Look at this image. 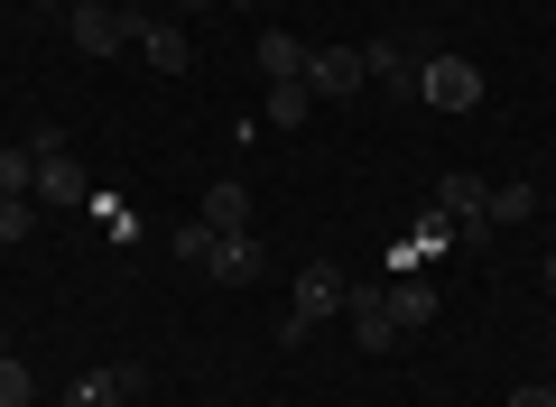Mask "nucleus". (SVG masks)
<instances>
[{"mask_svg": "<svg viewBox=\"0 0 556 407\" xmlns=\"http://www.w3.org/2000/svg\"><path fill=\"white\" fill-rule=\"evenodd\" d=\"M343 288H353V278H343L334 259H306V269H298V306H288L278 343H306V333H316L325 315H343Z\"/></svg>", "mask_w": 556, "mask_h": 407, "instance_id": "obj_1", "label": "nucleus"}, {"mask_svg": "<svg viewBox=\"0 0 556 407\" xmlns=\"http://www.w3.org/2000/svg\"><path fill=\"white\" fill-rule=\"evenodd\" d=\"M417 102L427 112H482V65L473 56H417Z\"/></svg>", "mask_w": 556, "mask_h": 407, "instance_id": "obj_2", "label": "nucleus"}, {"mask_svg": "<svg viewBox=\"0 0 556 407\" xmlns=\"http://www.w3.org/2000/svg\"><path fill=\"white\" fill-rule=\"evenodd\" d=\"M306 93L316 102H353L362 84H371V65H362V47H306Z\"/></svg>", "mask_w": 556, "mask_h": 407, "instance_id": "obj_3", "label": "nucleus"}, {"mask_svg": "<svg viewBox=\"0 0 556 407\" xmlns=\"http://www.w3.org/2000/svg\"><path fill=\"white\" fill-rule=\"evenodd\" d=\"M343 315H353V343H362V352H390V343H399L390 278H353V288H343Z\"/></svg>", "mask_w": 556, "mask_h": 407, "instance_id": "obj_4", "label": "nucleus"}, {"mask_svg": "<svg viewBox=\"0 0 556 407\" xmlns=\"http://www.w3.org/2000/svg\"><path fill=\"white\" fill-rule=\"evenodd\" d=\"M65 38H75L84 56H121V47L139 38V20H130V10H112V0H102V10H65Z\"/></svg>", "mask_w": 556, "mask_h": 407, "instance_id": "obj_5", "label": "nucleus"}, {"mask_svg": "<svg viewBox=\"0 0 556 407\" xmlns=\"http://www.w3.org/2000/svg\"><path fill=\"white\" fill-rule=\"evenodd\" d=\"M204 278H223V288H241V278H269V251H260L251 232H214V241H204Z\"/></svg>", "mask_w": 556, "mask_h": 407, "instance_id": "obj_6", "label": "nucleus"}, {"mask_svg": "<svg viewBox=\"0 0 556 407\" xmlns=\"http://www.w3.org/2000/svg\"><path fill=\"white\" fill-rule=\"evenodd\" d=\"M139 389H149V370H139V361H112V370H93V380L65 389V407H121V398H139Z\"/></svg>", "mask_w": 556, "mask_h": 407, "instance_id": "obj_7", "label": "nucleus"}, {"mask_svg": "<svg viewBox=\"0 0 556 407\" xmlns=\"http://www.w3.org/2000/svg\"><path fill=\"white\" fill-rule=\"evenodd\" d=\"M204 232H251V186L241 176H223V186H204Z\"/></svg>", "mask_w": 556, "mask_h": 407, "instance_id": "obj_8", "label": "nucleus"}, {"mask_svg": "<svg viewBox=\"0 0 556 407\" xmlns=\"http://www.w3.org/2000/svg\"><path fill=\"white\" fill-rule=\"evenodd\" d=\"M139 56H149V65H159V75H186V28L177 20H139Z\"/></svg>", "mask_w": 556, "mask_h": 407, "instance_id": "obj_9", "label": "nucleus"}, {"mask_svg": "<svg viewBox=\"0 0 556 407\" xmlns=\"http://www.w3.org/2000/svg\"><path fill=\"white\" fill-rule=\"evenodd\" d=\"M437 214L482 222V214H492V186H482V176H437Z\"/></svg>", "mask_w": 556, "mask_h": 407, "instance_id": "obj_10", "label": "nucleus"}, {"mask_svg": "<svg viewBox=\"0 0 556 407\" xmlns=\"http://www.w3.org/2000/svg\"><path fill=\"white\" fill-rule=\"evenodd\" d=\"M390 315H399V333H427L437 325V288L427 278H390Z\"/></svg>", "mask_w": 556, "mask_h": 407, "instance_id": "obj_11", "label": "nucleus"}, {"mask_svg": "<svg viewBox=\"0 0 556 407\" xmlns=\"http://www.w3.org/2000/svg\"><path fill=\"white\" fill-rule=\"evenodd\" d=\"M362 65H371V84H390V93H417V47H362Z\"/></svg>", "mask_w": 556, "mask_h": 407, "instance_id": "obj_12", "label": "nucleus"}, {"mask_svg": "<svg viewBox=\"0 0 556 407\" xmlns=\"http://www.w3.org/2000/svg\"><path fill=\"white\" fill-rule=\"evenodd\" d=\"M260 65H269V84H298V75H306V38L269 28V38H260Z\"/></svg>", "mask_w": 556, "mask_h": 407, "instance_id": "obj_13", "label": "nucleus"}, {"mask_svg": "<svg viewBox=\"0 0 556 407\" xmlns=\"http://www.w3.org/2000/svg\"><path fill=\"white\" fill-rule=\"evenodd\" d=\"M306 112H316V93H306V84H269V130H298Z\"/></svg>", "mask_w": 556, "mask_h": 407, "instance_id": "obj_14", "label": "nucleus"}, {"mask_svg": "<svg viewBox=\"0 0 556 407\" xmlns=\"http://www.w3.org/2000/svg\"><path fill=\"white\" fill-rule=\"evenodd\" d=\"M529 214H547L538 186H492V222H529Z\"/></svg>", "mask_w": 556, "mask_h": 407, "instance_id": "obj_15", "label": "nucleus"}, {"mask_svg": "<svg viewBox=\"0 0 556 407\" xmlns=\"http://www.w3.org/2000/svg\"><path fill=\"white\" fill-rule=\"evenodd\" d=\"M0 407H38V380H28L20 352H0Z\"/></svg>", "mask_w": 556, "mask_h": 407, "instance_id": "obj_16", "label": "nucleus"}, {"mask_svg": "<svg viewBox=\"0 0 556 407\" xmlns=\"http://www.w3.org/2000/svg\"><path fill=\"white\" fill-rule=\"evenodd\" d=\"M38 186V149H0V194H28Z\"/></svg>", "mask_w": 556, "mask_h": 407, "instance_id": "obj_17", "label": "nucleus"}, {"mask_svg": "<svg viewBox=\"0 0 556 407\" xmlns=\"http://www.w3.org/2000/svg\"><path fill=\"white\" fill-rule=\"evenodd\" d=\"M38 232V214H28V194H0V241H28Z\"/></svg>", "mask_w": 556, "mask_h": 407, "instance_id": "obj_18", "label": "nucleus"}, {"mask_svg": "<svg viewBox=\"0 0 556 407\" xmlns=\"http://www.w3.org/2000/svg\"><path fill=\"white\" fill-rule=\"evenodd\" d=\"M445 241H455V214H437V204H427V214H417V241H408V251H445Z\"/></svg>", "mask_w": 556, "mask_h": 407, "instance_id": "obj_19", "label": "nucleus"}, {"mask_svg": "<svg viewBox=\"0 0 556 407\" xmlns=\"http://www.w3.org/2000/svg\"><path fill=\"white\" fill-rule=\"evenodd\" d=\"M510 407H556V389H510Z\"/></svg>", "mask_w": 556, "mask_h": 407, "instance_id": "obj_20", "label": "nucleus"}, {"mask_svg": "<svg viewBox=\"0 0 556 407\" xmlns=\"http://www.w3.org/2000/svg\"><path fill=\"white\" fill-rule=\"evenodd\" d=\"M538 278H547V296H556V251H547V269H538Z\"/></svg>", "mask_w": 556, "mask_h": 407, "instance_id": "obj_21", "label": "nucleus"}, {"mask_svg": "<svg viewBox=\"0 0 556 407\" xmlns=\"http://www.w3.org/2000/svg\"><path fill=\"white\" fill-rule=\"evenodd\" d=\"M65 10H102V0H65Z\"/></svg>", "mask_w": 556, "mask_h": 407, "instance_id": "obj_22", "label": "nucleus"}, {"mask_svg": "<svg viewBox=\"0 0 556 407\" xmlns=\"http://www.w3.org/2000/svg\"><path fill=\"white\" fill-rule=\"evenodd\" d=\"M177 10H195V0H177Z\"/></svg>", "mask_w": 556, "mask_h": 407, "instance_id": "obj_23", "label": "nucleus"}, {"mask_svg": "<svg viewBox=\"0 0 556 407\" xmlns=\"http://www.w3.org/2000/svg\"><path fill=\"white\" fill-rule=\"evenodd\" d=\"M547 214H556V194H547Z\"/></svg>", "mask_w": 556, "mask_h": 407, "instance_id": "obj_24", "label": "nucleus"}, {"mask_svg": "<svg viewBox=\"0 0 556 407\" xmlns=\"http://www.w3.org/2000/svg\"><path fill=\"white\" fill-rule=\"evenodd\" d=\"M547 343H556V325H547Z\"/></svg>", "mask_w": 556, "mask_h": 407, "instance_id": "obj_25", "label": "nucleus"}, {"mask_svg": "<svg viewBox=\"0 0 556 407\" xmlns=\"http://www.w3.org/2000/svg\"><path fill=\"white\" fill-rule=\"evenodd\" d=\"M0 352H10V343H0Z\"/></svg>", "mask_w": 556, "mask_h": 407, "instance_id": "obj_26", "label": "nucleus"}]
</instances>
